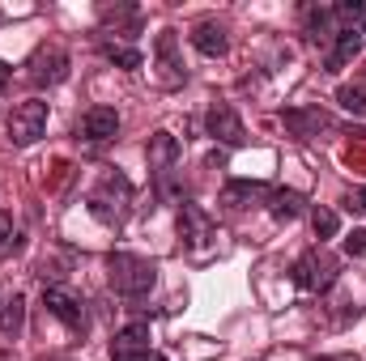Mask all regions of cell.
Segmentation results:
<instances>
[{
    "instance_id": "cell-1",
    "label": "cell",
    "mask_w": 366,
    "mask_h": 361,
    "mask_svg": "<svg viewBox=\"0 0 366 361\" xmlns=\"http://www.w3.org/2000/svg\"><path fill=\"white\" fill-rule=\"evenodd\" d=\"M107 276H111V289L119 298H145L158 280V264L145 260V255H132V251H111L107 255Z\"/></svg>"
},
{
    "instance_id": "cell-24",
    "label": "cell",
    "mask_w": 366,
    "mask_h": 361,
    "mask_svg": "<svg viewBox=\"0 0 366 361\" xmlns=\"http://www.w3.org/2000/svg\"><path fill=\"white\" fill-rule=\"evenodd\" d=\"M4 247H13V217L9 213H0V251Z\"/></svg>"
},
{
    "instance_id": "cell-11",
    "label": "cell",
    "mask_w": 366,
    "mask_h": 361,
    "mask_svg": "<svg viewBox=\"0 0 366 361\" xmlns=\"http://www.w3.org/2000/svg\"><path fill=\"white\" fill-rule=\"evenodd\" d=\"M154 56H158V68H162V81H167V86H183V81H187V68H183V60H179V39H175V30H162V34L154 39Z\"/></svg>"
},
{
    "instance_id": "cell-20",
    "label": "cell",
    "mask_w": 366,
    "mask_h": 361,
    "mask_svg": "<svg viewBox=\"0 0 366 361\" xmlns=\"http://www.w3.org/2000/svg\"><path fill=\"white\" fill-rule=\"evenodd\" d=\"M98 51H102L111 64H119V68H141V51H137V47H124V43L102 39V43H98Z\"/></svg>"
},
{
    "instance_id": "cell-5",
    "label": "cell",
    "mask_w": 366,
    "mask_h": 361,
    "mask_svg": "<svg viewBox=\"0 0 366 361\" xmlns=\"http://www.w3.org/2000/svg\"><path fill=\"white\" fill-rule=\"evenodd\" d=\"M337 280V260H328L324 251H307L294 260V285L307 289V293H320Z\"/></svg>"
},
{
    "instance_id": "cell-19",
    "label": "cell",
    "mask_w": 366,
    "mask_h": 361,
    "mask_svg": "<svg viewBox=\"0 0 366 361\" xmlns=\"http://www.w3.org/2000/svg\"><path fill=\"white\" fill-rule=\"evenodd\" d=\"M21 327H26V298L13 293L0 306V336H21Z\"/></svg>"
},
{
    "instance_id": "cell-17",
    "label": "cell",
    "mask_w": 366,
    "mask_h": 361,
    "mask_svg": "<svg viewBox=\"0 0 366 361\" xmlns=\"http://www.w3.org/2000/svg\"><path fill=\"white\" fill-rule=\"evenodd\" d=\"M302 21H307V39H311V43H320V47H324V43H332V39H337V26H332V21H337V13H332V9L307 4V9H302Z\"/></svg>"
},
{
    "instance_id": "cell-21",
    "label": "cell",
    "mask_w": 366,
    "mask_h": 361,
    "mask_svg": "<svg viewBox=\"0 0 366 361\" xmlns=\"http://www.w3.org/2000/svg\"><path fill=\"white\" fill-rule=\"evenodd\" d=\"M337 102H341V111H350V115H366V86H341L337 90Z\"/></svg>"
},
{
    "instance_id": "cell-12",
    "label": "cell",
    "mask_w": 366,
    "mask_h": 361,
    "mask_svg": "<svg viewBox=\"0 0 366 361\" xmlns=\"http://www.w3.org/2000/svg\"><path fill=\"white\" fill-rule=\"evenodd\" d=\"M192 47H196L200 56H209V60L226 56V47H230V39H226V26H222V21H213V17L196 21V26H192Z\"/></svg>"
},
{
    "instance_id": "cell-2",
    "label": "cell",
    "mask_w": 366,
    "mask_h": 361,
    "mask_svg": "<svg viewBox=\"0 0 366 361\" xmlns=\"http://www.w3.org/2000/svg\"><path fill=\"white\" fill-rule=\"evenodd\" d=\"M128 200H132V183L124 175H107L90 191V213L98 221H107V225H119L124 213H128Z\"/></svg>"
},
{
    "instance_id": "cell-25",
    "label": "cell",
    "mask_w": 366,
    "mask_h": 361,
    "mask_svg": "<svg viewBox=\"0 0 366 361\" xmlns=\"http://www.w3.org/2000/svg\"><path fill=\"white\" fill-rule=\"evenodd\" d=\"M345 208H350V213H362V217H366V191H350V195H345Z\"/></svg>"
},
{
    "instance_id": "cell-6",
    "label": "cell",
    "mask_w": 366,
    "mask_h": 361,
    "mask_svg": "<svg viewBox=\"0 0 366 361\" xmlns=\"http://www.w3.org/2000/svg\"><path fill=\"white\" fill-rule=\"evenodd\" d=\"M204 128H209V136H217L222 145H247V128H243V119H239V111L230 106V102H213L209 106V115H204Z\"/></svg>"
},
{
    "instance_id": "cell-13",
    "label": "cell",
    "mask_w": 366,
    "mask_h": 361,
    "mask_svg": "<svg viewBox=\"0 0 366 361\" xmlns=\"http://www.w3.org/2000/svg\"><path fill=\"white\" fill-rule=\"evenodd\" d=\"M358 51H362V30H358V26H341L337 39H332V51H328V60H324L328 73H341Z\"/></svg>"
},
{
    "instance_id": "cell-3",
    "label": "cell",
    "mask_w": 366,
    "mask_h": 361,
    "mask_svg": "<svg viewBox=\"0 0 366 361\" xmlns=\"http://www.w3.org/2000/svg\"><path fill=\"white\" fill-rule=\"evenodd\" d=\"M43 132H47V102L30 98V102L13 106V115H9V141H13L17 149L34 145V141H39Z\"/></svg>"
},
{
    "instance_id": "cell-8",
    "label": "cell",
    "mask_w": 366,
    "mask_h": 361,
    "mask_svg": "<svg viewBox=\"0 0 366 361\" xmlns=\"http://www.w3.org/2000/svg\"><path fill=\"white\" fill-rule=\"evenodd\" d=\"M145 158H149L154 179H171V175L179 171L183 145L171 136V132H154V136H149V145H145Z\"/></svg>"
},
{
    "instance_id": "cell-10",
    "label": "cell",
    "mask_w": 366,
    "mask_h": 361,
    "mask_svg": "<svg viewBox=\"0 0 366 361\" xmlns=\"http://www.w3.org/2000/svg\"><path fill=\"white\" fill-rule=\"evenodd\" d=\"M115 132H119V111L115 106H90L81 115V123H77V136L81 141H94V145L115 141Z\"/></svg>"
},
{
    "instance_id": "cell-9",
    "label": "cell",
    "mask_w": 366,
    "mask_h": 361,
    "mask_svg": "<svg viewBox=\"0 0 366 361\" xmlns=\"http://www.w3.org/2000/svg\"><path fill=\"white\" fill-rule=\"evenodd\" d=\"M149 353V323H128L111 340V361H145Z\"/></svg>"
},
{
    "instance_id": "cell-7",
    "label": "cell",
    "mask_w": 366,
    "mask_h": 361,
    "mask_svg": "<svg viewBox=\"0 0 366 361\" xmlns=\"http://www.w3.org/2000/svg\"><path fill=\"white\" fill-rule=\"evenodd\" d=\"M43 306H47V315H56L69 332H77V336H86V306L73 298V293H64V289H56V285H47L43 289Z\"/></svg>"
},
{
    "instance_id": "cell-23",
    "label": "cell",
    "mask_w": 366,
    "mask_h": 361,
    "mask_svg": "<svg viewBox=\"0 0 366 361\" xmlns=\"http://www.w3.org/2000/svg\"><path fill=\"white\" fill-rule=\"evenodd\" d=\"M345 255H354V260L366 255V230H354V234L345 238Z\"/></svg>"
},
{
    "instance_id": "cell-27",
    "label": "cell",
    "mask_w": 366,
    "mask_h": 361,
    "mask_svg": "<svg viewBox=\"0 0 366 361\" xmlns=\"http://www.w3.org/2000/svg\"><path fill=\"white\" fill-rule=\"evenodd\" d=\"M145 361H167V357H162V353H149V357H145Z\"/></svg>"
},
{
    "instance_id": "cell-15",
    "label": "cell",
    "mask_w": 366,
    "mask_h": 361,
    "mask_svg": "<svg viewBox=\"0 0 366 361\" xmlns=\"http://www.w3.org/2000/svg\"><path fill=\"white\" fill-rule=\"evenodd\" d=\"M179 234L192 243V247H204V243L213 238V221H209V213L196 208V204H183L179 208Z\"/></svg>"
},
{
    "instance_id": "cell-16",
    "label": "cell",
    "mask_w": 366,
    "mask_h": 361,
    "mask_svg": "<svg viewBox=\"0 0 366 361\" xmlns=\"http://www.w3.org/2000/svg\"><path fill=\"white\" fill-rule=\"evenodd\" d=\"M269 183H256V179H234L226 183V191H222V204L226 208H247V204H256V200H269Z\"/></svg>"
},
{
    "instance_id": "cell-26",
    "label": "cell",
    "mask_w": 366,
    "mask_h": 361,
    "mask_svg": "<svg viewBox=\"0 0 366 361\" xmlns=\"http://www.w3.org/2000/svg\"><path fill=\"white\" fill-rule=\"evenodd\" d=\"M4 86H9V64L0 60V93H4Z\"/></svg>"
},
{
    "instance_id": "cell-4",
    "label": "cell",
    "mask_w": 366,
    "mask_h": 361,
    "mask_svg": "<svg viewBox=\"0 0 366 361\" xmlns=\"http://www.w3.org/2000/svg\"><path fill=\"white\" fill-rule=\"evenodd\" d=\"M64 77H69V51H64V47H43V51H34L30 64H26V81H30L34 90L60 86Z\"/></svg>"
},
{
    "instance_id": "cell-18",
    "label": "cell",
    "mask_w": 366,
    "mask_h": 361,
    "mask_svg": "<svg viewBox=\"0 0 366 361\" xmlns=\"http://www.w3.org/2000/svg\"><path fill=\"white\" fill-rule=\"evenodd\" d=\"M302 208H307V200L298 191H290V187H273L269 191V213H273L277 221H298Z\"/></svg>"
},
{
    "instance_id": "cell-14",
    "label": "cell",
    "mask_w": 366,
    "mask_h": 361,
    "mask_svg": "<svg viewBox=\"0 0 366 361\" xmlns=\"http://www.w3.org/2000/svg\"><path fill=\"white\" fill-rule=\"evenodd\" d=\"M281 123H285L294 136H302V141H311V136H320V132H328V128H332V119H328L320 106H307V111H285V115H281Z\"/></svg>"
},
{
    "instance_id": "cell-22",
    "label": "cell",
    "mask_w": 366,
    "mask_h": 361,
    "mask_svg": "<svg viewBox=\"0 0 366 361\" xmlns=\"http://www.w3.org/2000/svg\"><path fill=\"white\" fill-rule=\"evenodd\" d=\"M311 225H315V238L324 243V238H332V234H337L341 217H337L332 208H324V204H320V208H311Z\"/></svg>"
}]
</instances>
